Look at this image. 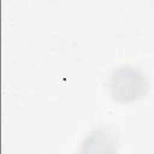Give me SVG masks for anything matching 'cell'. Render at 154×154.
<instances>
[{
	"label": "cell",
	"instance_id": "obj_1",
	"mask_svg": "<svg viewBox=\"0 0 154 154\" xmlns=\"http://www.w3.org/2000/svg\"><path fill=\"white\" fill-rule=\"evenodd\" d=\"M107 84L112 99L122 103L140 100L149 90L146 73L134 65H120L113 69Z\"/></svg>",
	"mask_w": 154,
	"mask_h": 154
},
{
	"label": "cell",
	"instance_id": "obj_2",
	"mask_svg": "<svg viewBox=\"0 0 154 154\" xmlns=\"http://www.w3.org/2000/svg\"><path fill=\"white\" fill-rule=\"evenodd\" d=\"M118 141L116 135L105 128H99L91 131L83 141V152H114Z\"/></svg>",
	"mask_w": 154,
	"mask_h": 154
}]
</instances>
